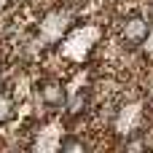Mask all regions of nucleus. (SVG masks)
Returning a JSON list of instances; mask_svg holds the SVG:
<instances>
[{
  "instance_id": "f257e3e1",
  "label": "nucleus",
  "mask_w": 153,
  "mask_h": 153,
  "mask_svg": "<svg viewBox=\"0 0 153 153\" xmlns=\"http://www.w3.org/2000/svg\"><path fill=\"white\" fill-rule=\"evenodd\" d=\"M148 35H151V24H148V19H143V16H129V19H124L121 38H124L126 43L140 46V43L148 40Z\"/></svg>"
},
{
  "instance_id": "f03ea898",
  "label": "nucleus",
  "mask_w": 153,
  "mask_h": 153,
  "mask_svg": "<svg viewBox=\"0 0 153 153\" xmlns=\"http://www.w3.org/2000/svg\"><path fill=\"white\" fill-rule=\"evenodd\" d=\"M38 97H40V102H46V105H51V108H59V105H65L67 91H65V86H62L59 81H46V83L38 89Z\"/></svg>"
},
{
  "instance_id": "7ed1b4c3",
  "label": "nucleus",
  "mask_w": 153,
  "mask_h": 153,
  "mask_svg": "<svg viewBox=\"0 0 153 153\" xmlns=\"http://www.w3.org/2000/svg\"><path fill=\"white\" fill-rule=\"evenodd\" d=\"M13 116V100L8 91H0V124H5Z\"/></svg>"
},
{
  "instance_id": "20e7f679",
  "label": "nucleus",
  "mask_w": 153,
  "mask_h": 153,
  "mask_svg": "<svg viewBox=\"0 0 153 153\" xmlns=\"http://www.w3.org/2000/svg\"><path fill=\"white\" fill-rule=\"evenodd\" d=\"M59 148L62 151H70V153H83V143L81 140H62Z\"/></svg>"
},
{
  "instance_id": "39448f33",
  "label": "nucleus",
  "mask_w": 153,
  "mask_h": 153,
  "mask_svg": "<svg viewBox=\"0 0 153 153\" xmlns=\"http://www.w3.org/2000/svg\"><path fill=\"white\" fill-rule=\"evenodd\" d=\"M86 102V97L83 94H75L73 100H70V113H81V105Z\"/></svg>"
},
{
  "instance_id": "423d86ee",
  "label": "nucleus",
  "mask_w": 153,
  "mask_h": 153,
  "mask_svg": "<svg viewBox=\"0 0 153 153\" xmlns=\"http://www.w3.org/2000/svg\"><path fill=\"white\" fill-rule=\"evenodd\" d=\"M143 148H145L143 140H129V143H126V151H143Z\"/></svg>"
}]
</instances>
